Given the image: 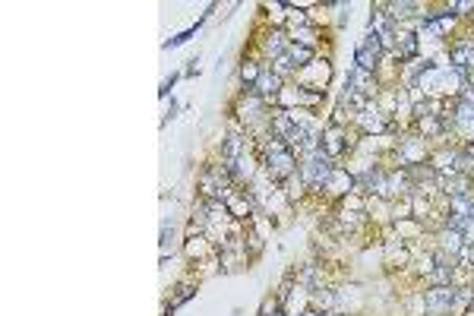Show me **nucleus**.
<instances>
[{
  "label": "nucleus",
  "instance_id": "1",
  "mask_svg": "<svg viewBox=\"0 0 474 316\" xmlns=\"http://www.w3.org/2000/svg\"><path fill=\"white\" fill-rule=\"evenodd\" d=\"M263 165L269 168V174H272L275 181H285V177L294 174L297 161H294V152L288 149L279 136H269V139L263 142Z\"/></svg>",
  "mask_w": 474,
  "mask_h": 316
},
{
  "label": "nucleus",
  "instance_id": "2",
  "mask_svg": "<svg viewBox=\"0 0 474 316\" xmlns=\"http://www.w3.org/2000/svg\"><path fill=\"white\" fill-rule=\"evenodd\" d=\"M332 171H335L332 158H329L323 149L313 152V155H307V158H303V165H301L303 183H307V187H313V190H323V187H326V181L332 177Z\"/></svg>",
  "mask_w": 474,
  "mask_h": 316
},
{
  "label": "nucleus",
  "instance_id": "3",
  "mask_svg": "<svg viewBox=\"0 0 474 316\" xmlns=\"http://www.w3.org/2000/svg\"><path fill=\"white\" fill-rule=\"evenodd\" d=\"M374 89H376L374 73L354 63V67H351V73H348V82H345V95H348V98L358 104V108H364V102L370 98V95H374Z\"/></svg>",
  "mask_w": 474,
  "mask_h": 316
},
{
  "label": "nucleus",
  "instance_id": "4",
  "mask_svg": "<svg viewBox=\"0 0 474 316\" xmlns=\"http://www.w3.org/2000/svg\"><path fill=\"white\" fill-rule=\"evenodd\" d=\"M231 183H234V177L228 174L225 165H212V168L202 171L200 187H202V196L206 199H225V193L231 190Z\"/></svg>",
  "mask_w": 474,
  "mask_h": 316
},
{
  "label": "nucleus",
  "instance_id": "5",
  "mask_svg": "<svg viewBox=\"0 0 474 316\" xmlns=\"http://www.w3.org/2000/svg\"><path fill=\"white\" fill-rule=\"evenodd\" d=\"M383 47H386V45H383V38L376 35L374 29H370L364 38L358 41V51H354V60H358V67H364V70L374 73V67L380 63V57H383Z\"/></svg>",
  "mask_w": 474,
  "mask_h": 316
},
{
  "label": "nucleus",
  "instance_id": "6",
  "mask_svg": "<svg viewBox=\"0 0 474 316\" xmlns=\"http://www.w3.org/2000/svg\"><path fill=\"white\" fill-rule=\"evenodd\" d=\"M424 307L430 313H449L455 307V288L452 284H433L427 294H424Z\"/></svg>",
  "mask_w": 474,
  "mask_h": 316
},
{
  "label": "nucleus",
  "instance_id": "7",
  "mask_svg": "<svg viewBox=\"0 0 474 316\" xmlns=\"http://www.w3.org/2000/svg\"><path fill=\"white\" fill-rule=\"evenodd\" d=\"M370 29L376 32L383 38V45H389V41H396V25H392V16H389V10L386 7H376L374 10V19H370Z\"/></svg>",
  "mask_w": 474,
  "mask_h": 316
},
{
  "label": "nucleus",
  "instance_id": "8",
  "mask_svg": "<svg viewBox=\"0 0 474 316\" xmlns=\"http://www.w3.org/2000/svg\"><path fill=\"white\" fill-rule=\"evenodd\" d=\"M250 92L263 95V98H275V95L281 92V76L275 70H263L259 73V79H257V86L250 89Z\"/></svg>",
  "mask_w": 474,
  "mask_h": 316
},
{
  "label": "nucleus",
  "instance_id": "9",
  "mask_svg": "<svg viewBox=\"0 0 474 316\" xmlns=\"http://www.w3.org/2000/svg\"><path fill=\"white\" fill-rule=\"evenodd\" d=\"M319 149L326 152L329 158H338L345 152V142H342V130H338V126H329L326 130V136H323V146H319Z\"/></svg>",
  "mask_w": 474,
  "mask_h": 316
},
{
  "label": "nucleus",
  "instance_id": "10",
  "mask_svg": "<svg viewBox=\"0 0 474 316\" xmlns=\"http://www.w3.org/2000/svg\"><path fill=\"white\" fill-rule=\"evenodd\" d=\"M285 57L291 60V67H307V63H313V47L310 45H288V51H285Z\"/></svg>",
  "mask_w": 474,
  "mask_h": 316
},
{
  "label": "nucleus",
  "instance_id": "11",
  "mask_svg": "<svg viewBox=\"0 0 474 316\" xmlns=\"http://www.w3.org/2000/svg\"><path fill=\"white\" fill-rule=\"evenodd\" d=\"M396 47H398V57H402V60L418 57V35H414V32H402V35H396Z\"/></svg>",
  "mask_w": 474,
  "mask_h": 316
},
{
  "label": "nucleus",
  "instance_id": "12",
  "mask_svg": "<svg viewBox=\"0 0 474 316\" xmlns=\"http://www.w3.org/2000/svg\"><path fill=\"white\" fill-rule=\"evenodd\" d=\"M452 16L449 13H440V16H424V35H433V38H440L446 29H449Z\"/></svg>",
  "mask_w": 474,
  "mask_h": 316
},
{
  "label": "nucleus",
  "instance_id": "13",
  "mask_svg": "<svg viewBox=\"0 0 474 316\" xmlns=\"http://www.w3.org/2000/svg\"><path fill=\"white\" fill-rule=\"evenodd\" d=\"M263 47H266V54H272L275 60H279V57L288 51L285 32H279V29H275V32H269V35H266V38H263Z\"/></svg>",
  "mask_w": 474,
  "mask_h": 316
},
{
  "label": "nucleus",
  "instance_id": "14",
  "mask_svg": "<svg viewBox=\"0 0 474 316\" xmlns=\"http://www.w3.org/2000/svg\"><path fill=\"white\" fill-rule=\"evenodd\" d=\"M259 73H263V67H259V63H253V60H247V63L241 67V76H244V82H247V89L257 86Z\"/></svg>",
  "mask_w": 474,
  "mask_h": 316
},
{
  "label": "nucleus",
  "instance_id": "15",
  "mask_svg": "<svg viewBox=\"0 0 474 316\" xmlns=\"http://www.w3.org/2000/svg\"><path fill=\"white\" fill-rule=\"evenodd\" d=\"M386 10H389V16L392 19H398V16H411V10H418V3H386Z\"/></svg>",
  "mask_w": 474,
  "mask_h": 316
},
{
  "label": "nucleus",
  "instance_id": "16",
  "mask_svg": "<svg viewBox=\"0 0 474 316\" xmlns=\"http://www.w3.org/2000/svg\"><path fill=\"white\" fill-rule=\"evenodd\" d=\"M193 297V288H190V284H184V288H177V297L171 300V304H168V313H171V310H177L180 304H184V300H190Z\"/></svg>",
  "mask_w": 474,
  "mask_h": 316
},
{
  "label": "nucleus",
  "instance_id": "17",
  "mask_svg": "<svg viewBox=\"0 0 474 316\" xmlns=\"http://www.w3.org/2000/svg\"><path fill=\"white\" fill-rule=\"evenodd\" d=\"M259 316H285V313H281L279 300H266V304H263V313H259Z\"/></svg>",
  "mask_w": 474,
  "mask_h": 316
},
{
  "label": "nucleus",
  "instance_id": "18",
  "mask_svg": "<svg viewBox=\"0 0 474 316\" xmlns=\"http://www.w3.org/2000/svg\"><path fill=\"white\" fill-rule=\"evenodd\" d=\"M301 316H323V313H313V310H310V313H301Z\"/></svg>",
  "mask_w": 474,
  "mask_h": 316
}]
</instances>
